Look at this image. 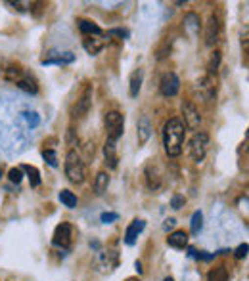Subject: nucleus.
I'll return each mask as SVG.
<instances>
[{
    "instance_id": "nucleus-1",
    "label": "nucleus",
    "mask_w": 249,
    "mask_h": 281,
    "mask_svg": "<svg viewBox=\"0 0 249 281\" xmlns=\"http://www.w3.org/2000/svg\"><path fill=\"white\" fill-rule=\"evenodd\" d=\"M186 140V127L181 119L173 117L163 125V148L169 157H179Z\"/></svg>"
},
{
    "instance_id": "nucleus-2",
    "label": "nucleus",
    "mask_w": 249,
    "mask_h": 281,
    "mask_svg": "<svg viewBox=\"0 0 249 281\" xmlns=\"http://www.w3.org/2000/svg\"><path fill=\"white\" fill-rule=\"evenodd\" d=\"M66 176L73 184L85 182V161H83V155L77 150H69L66 155Z\"/></svg>"
},
{
    "instance_id": "nucleus-3",
    "label": "nucleus",
    "mask_w": 249,
    "mask_h": 281,
    "mask_svg": "<svg viewBox=\"0 0 249 281\" xmlns=\"http://www.w3.org/2000/svg\"><path fill=\"white\" fill-rule=\"evenodd\" d=\"M104 125H106V132H108V140L117 142L125 130V115L119 111H108L104 117Z\"/></svg>"
},
{
    "instance_id": "nucleus-4",
    "label": "nucleus",
    "mask_w": 249,
    "mask_h": 281,
    "mask_svg": "<svg viewBox=\"0 0 249 281\" xmlns=\"http://www.w3.org/2000/svg\"><path fill=\"white\" fill-rule=\"evenodd\" d=\"M209 150V136L205 132H196L188 144V153L194 163H202Z\"/></svg>"
},
{
    "instance_id": "nucleus-5",
    "label": "nucleus",
    "mask_w": 249,
    "mask_h": 281,
    "mask_svg": "<svg viewBox=\"0 0 249 281\" xmlns=\"http://www.w3.org/2000/svg\"><path fill=\"white\" fill-rule=\"evenodd\" d=\"M196 94L204 100V102H211L213 98H215V94H217V83H215V79H213V75H202L198 81H196Z\"/></svg>"
},
{
    "instance_id": "nucleus-6",
    "label": "nucleus",
    "mask_w": 249,
    "mask_h": 281,
    "mask_svg": "<svg viewBox=\"0 0 249 281\" xmlns=\"http://www.w3.org/2000/svg\"><path fill=\"white\" fill-rule=\"evenodd\" d=\"M221 33H223V29H221V20H219L215 14H211V16L207 18V23H205V31H204L205 44H207L209 48H213L215 44H219V41H221Z\"/></svg>"
},
{
    "instance_id": "nucleus-7",
    "label": "nucleus",
    "mask_w": 249,
    "mask_h": 281,
    "mask_svg": "<svg viewBox=\"0 0 249 281\" xmlns=\"http://www.w3.org/2000/svg\"><path fill=\"white\" fill-rule=\"evenodd\" d=\"M181 111H182V123H184V127L188 130H198L200 129V125H202V115H200V111L196 109V106L192 104V102H182L181 106Z\"/></svg>"
},
{
    "instance_id": "nucleus-8",
    "label": "nucleus",
    "mask_w": 249,
    "mask_h": 281,
    "mask_svg": "<svg viewBox=\"0 0 249 281\" xmlns=\"http://www.w3.org/2000/svg\"><path fill=\"white\" fill-rule=\"evenodd\" d=\"M91 108H92V88L87 86L85 92L81 94V98L77 100V104L71 108V117L73 119H85L89 115Z\"/></svg>"
},
{
    "instance_id": "nucleus-9",
    "label": "nucleus",
    "mask_w": 249,
    "mask_h": 281,
    "mask_svg": "<svg viewBox=\"0 0 249 281\" xmlns=\"http://www.w3.org/2000/svg\"><path fill=\"white\" fill-rule=\"evenodd\" d=\"M179 90H181V81H179V77L175 75V73H165L163 77H161V81H159V92H161V96H165V98H173V96H177L179 94Z\"/></svg>"
},
{
    "instance_id": "nucleus-10",
    "label": "nucleus",
    "mask_w": 249,
    "mask_h": 281,
    "mask_svg": "<svg viewBox=\"0 0 249 281\" xmlns=\"http://www.w3.org/2000/svg\"><path fill=\"white\" fill-rule=\"evenodd\" d=\"M71 238H73V230L68 222H62L56 230H54V238H52V243L60 249H68L71 245Z\"/></svg>"
},
{
    "instance_id": "nucleus-11",
    "label": "nucleus",
    "mask_w": 249,
    "mask_h": 281,
    "mask_svg": "<svg viewBox=\"0 0 249 281\" xmlns=\"http://www.w3.org/2000/svg\"><path fill=\"white\" fill-rule=\"evenodd\" d=\"M152 123H150V117L148 115H142L140 119H138V123H136V134H138V144L140 146H144L148 140H150V136H152Z\"/></svg>"
},
{
    "instance_id": "nucleus-12",
    "label": "nucleus",
    "mask_w": 249,
    "mask_h": 281,
    "mask_svg": "<svg viewBox=\"0 0 249 281\" xmlns=\"http://www.w3.org/2000/svg\"><path fill=\"white\" fill-rule=\"evenodd\" d=\"M182 27L184 31L190 35V37H196L200 33V27H202V22H200V16L196 12H188L182 20Z\"/></svg>"
},
{
    "instance_id": "nucleus-13",
    "label": "nucleus",
    "mask_w": 249,
    "mask_h": 281,
    "mask_svg": "<svg viewBox=\"0 0 249 281\" xmlns=\"http://www.w3.org/2000/svg\"><path fill=\"white\" fill-rule=\"evenodd\" d=\"M75 54L73 52H50V58L43 60V65H62V64H73Z\"/></svg>"
},
{
    "instance_id": "nucleus-14",
    "label": "nucleus",
    "mask_w": 249,
    "mask_h": 281,
    "mask_svg": "<svg viewBox=\"0 0 249 281\" xmlns=\"http://www.w3.org/2000/svg\"><path fill=\"white\" fill-rule=\"evenodd\" d=\"M146 228V222L144 220H133L125 232V243L127 245H135L136 243V238L142 234V230Z\"/></svg>"
},
{
    "instance_id": "nucleus-15",
    "label": "nucleus",
    "mask_w": 249,
    "mask_h": 281,
    "mask_svg": "<svg viewBox=\"0 0 249 281\" xmlns=\"http://www.w3.org/2000/svg\"><path fill=\"white\" fill-rule=\"evenodd\" d=\"M83 46H85V50L91 56H98L104 50V46H106V39H102V37H87L83 41Z\"/></svg>"
},
{
    "instance_id": "nucleus-16",
    "label": "nucleus",
    "mask_w": 249,
    "mask_h": 281,
    "mask_svg": "<svg viewBox=\"0 0 249 281\" xmlns=\"http://www.w3.org/2000/svg\"><path fill=\"white\" fill-rule=\"evenodd\" d=\"M142 81H144V71L142 69H136V71L131 73V79H129V94H131V98H136L140 94Z\"/></svg>"
},
{
    "instance_id": "nucleus-17",
    "label": "nucleus",
    "mask_w": 249,
    "mask_h": 281,
    "mask_svg": "<svg viewBox=\"0 0 249 281\" xmlns=\"http://www.w3.org/2000/svg\"><path fill=\"white\" fill-rule=\"evenodd\" d=\"M79 31L85 35V37H104V31L96 25L94 22H89V20H79Z\"/></svg>"
},
{
    "instance_id": "nucleus-18",
    "label": "nucleus",
    "mask_w": 249,
    "mask_h": 281,
    "mask_svg": "<svg viewBox=\"0 0 249 281\" xmlns=\"http://www.w3.org/2000/svg\"><path fill=\"white\" fill-rule=\"evenodd\" d=\"M104 157H106V165L110 169H115L117 167V142H112V140H106V146H104Z\"/></svg>"
},
{
    "instance_id": "nucleus-19",
    "label": "nucleus",
    "mask_w": 249,
    "mask_h": 281,
    "mask_svg": "<svg viewBox=\"0 0 249 281\" xmlns=\"http://www.w3.org/2000/svg\"><path fill=\"white\" fill-rule=\"evenodd\" d=\"M144 174H146V184H148V188L154 190V192H158L159 188H161V176H159L158 169L152 167V165H148Z\"/></svg>"
},
{
    "instance_id": "nucleus-20",
    "label": "nucleus",
    "mask_w": 249,
    "mask_h": 281,
    "mask_svg": "<svg viewBox=\"0 0 249 281\" xmlns=\"http://www.w3.org/2000/svg\"><path fill=\"white\" fill-rule=\"evenodd\" d=\"M167 243L173 249H184V247H188V234L182 230H177L167 238Z\"/></svg>"
},
{
    "instance_id": "nucleus-21",
    "label": "nucleus",
    "mask_w": 249,
    "mask_h": 281,
    "mask_svg": "<svg viewBox=\"0 0 249 281\" xmlns=\"http://www.w3.org/2000/svg\"><path fill=\"white\" fill-rule=\"evenodd\" d=\"M108 186H110V174L108 173H98L94 178V194L96 195H104L108 192Z\"/></svg>"
},
{
    "instance_id": "nucleus-22",
    "label": "nucleus",
    "mask_w": 249,
    "mask_h": 281,
    "mask_svg": "<svg viewBox=\"0 0 249 281\" xmlns=\"http://www.w3.org/2000/svg\"><path fill=\"white\" fill-rule=\"evenodd\" d=\"M58 199H60V203H62L64 207H68V209H75V207H77V195L73 194V192H69V190H62L60 195H58Z\"/></svg>"
},
{
    "instance_id": "nucleus-23",
    "label": "nucleus",
    "mask_w": 249,
    "mask_h": 281,
    "mask_svg": "<svg viewBox=\"0 0 249 281\" xmlns=\"http://www.w3.org/2000/svg\"><path fill=\"white\" fill-rule=\"evenodd\" d=\"M207 281H228V270L225 266H217L207 274Z\"/></svg>"
},
{
    "instance_id": "nucleus-24",
    "label": "nucleus",
    "mask_w": 249,
    "mask_h": 281,
    "mask_svg": "<svg viewBox=\"0 0 249 281\" xmlns=\"http://www.w3.org/2000/svg\"><path fill=\"white\" fill-rule=\"evenodd\" d=\"M202 228H204V215H202V211H196L192 215V220H190V232L194 236H198L202 232Z\"/></svg>"
},
{
    "instance_id": "nucleus-25",
    "label": "nucleus",
    "mask_w": 249,
    "mask_h": 281,
    "mask_svg": "<svg viewBox=\"0 0 249 281\" xmlns=\"http://www.w3.org/2000/svg\"><path fill=\"white\" fill-rule=\"evenodd\" d=\"M221 60H223L221 52H219V50H215V52L211 54V58H209V64H207V71H209V75H217V71H219V67H221Z\"/></svg>"
},
{
    "instance_id": "nucleus-26",
    "label": "nucleus",
    "mask_w": 249,
    "mask_h": 281,
    "mask_svg": "<svg viewBox=\"0 0 249 281\" xmlns=\"http://www.w3.org/2000/svg\"><path fill=\"white\" fill-rule=\"evenodd\" d=\"M18 86L25 90V92H29V94H37L39 92V86H37V83H35V79H31L29 75H23V79L18 83Z\"/></svg>"
},
{
    "instance_id": "nucleus-27",
    "label": "nucleus",
    "mask_w": 249,
    "mask_h": 281,
    "mask_svg": "<svg viewBox=\"0 0 249 281\" xmlns=\"http://www.w3.org/2000/svg\"><path fill=\"white\" fill-rule=\"evenodd\" d=\"M22 171H25V173H27V176H29V182H31V186H33V188H39V186H41V174H39V171H37L35 167L25 165Z\"/></svg>"
},
{
    "instance_id": "nucleus-28",
    "label": "nucleus",
    "mask_w": 249,
    "mask_h": 281,
    "mask_svg": "<svg viewBox=\"0 0 249 281\" xmlns=\"http://www.w3.org/2000/svg\"><path fill=\"white\" fill-rule=\"evenodd\" d=\"M8 178H10V182H12V184H20V182L23 180V171L22 169H10Z\"/></svg>"
},
{
    "instance_id": "nucleus-29",
    "label": "nucleus",
    "mask_w": 249,
    "mask_h": 281,
    "mask_svg": "<svg viewBox=\"0 0 249 281\" xmlns=\"http://www.w3.org/2000/svg\"><path fill=\"white\" fill-rule=\"evenodd\" d=\"M43 157H45L46 163H48L50 167H54V169L58 167V157H56V153L52 151V150H45V151H43Z\"/></svg>"
},
{
    "instance_id": "nucleus-30",
    "label": "nucleus",
    "mask_w": 249,
    "mask_h": 281,
    "mask_svg": "<svg viewBox=\"0 0 249 281\" xmlns=\"http://www.w3.org/2000/svg\"><path fill=\"white\" fill-rule=\"evenodd\" d=\"M248 253H249V245L248 243H242V245L234 251V257H236L238 260H242V259H246V257H248Z\"/></svg>"
},
{
    "instance_id": "nucleus-31",
    "label": "nucleus",
    "mask_w": 249,
    "mask_h": 281,
    "mask_svg": "<svg viewBox=\"0 0 249 281\" xmlns=\"http://www.w3.org/2000/svg\"><path fill=\"white\" fill-rule=\"evenodd\" d=\"M108 37H119V39H127V37H129V31H127V29H112V31H108Z\"/></svg>"
},
{
    "instance_id": "nucleus-32",
    "label": "nucleus",
    "mask_w": 249,
    "mask_h": 281,
    "mask_svg": "<svg viewBox=\"0 0 249 281\" xmlns=\"http://www.w3.org/2000/svg\"><path fill=\"white\" fill-rule=\"evenodd\" d=\"M171 207H173L175 211L182 209V207H184V197H182V195H175V197L171 199Z\"/></svg>"
},
{
    "instance_id": "nucleus-33",
    "label": "nucleus",
    "mask_w": 249,
    "mask_h": 281,
    "mask_svg": "<svg viewBox=\"0 0 249 281\" xmlns=\"http://www.w3.org/2000/svg\"><path fill=\"white\" fill-rule=\"evenodd\" d=\"M119 218V215L117 213H104L102 216H100V220L104 222V224H112V222H115Z\"/></svg>"
},
{
    "instance_id": "nucleus-34",
    "label": "nucleus",
    "mask_w": 249,
    "mask_h": 281,
    "mask_svg": "<svg viewBox=\"0 0 249 281\" xmlns=\"http://www.w3.org/2000/svg\"><path fill=\"white\" fill-rule=\"evenodd\" d=\"M246 31L249 33V27H246ZM242 48H244V52L249 54V35H242Z\"/></svg>"
},
{
    "instance_id": "nucleus-35",
    "label": "nucleus",
    "mask_w": 249,
    "mask_h": 281,
    "mask_svg": "<svg viewBox=\"0 0 249 281\" xmlns=\"http://www.w3.org/2000/svg\"><path fill=\"white\" fill-rule=\"evenodd\" d=\"M175 224H177V220H175V218H167V220H165V224H163V228H165V230H171V228H175Z\"/></svg>"
},
{
    "instance_id": "nucleus-36",
    "label": "nucleus",
    "mask_w": 249,
    "mask_h": 281,
    "mask_svg": "<svg viewBox=\"0 0 249 281\" xmlns=\"http://www.w3.org/2000/svg\"><path fill=\"white\" fill-rule=\"evenodd\" d=\"M85 151H87V157H94V146H92V144H87V146H85Z\"/></svg>"
},
{
    "instance_id": "nucleus-37",
    "label": "nucleus",
    "mask_w": 249,
    "mask_h": 281,
    "mask_svg": "<svg viewBox=\"0 0 249 281\" xmlns=\"http://www.w3.org/2000/svg\"><path fill=\"white\" fill-rule=\"evenodd\" d=\"M240 205H248V207H244V209L249 211V197H242V199H240Z\"/></svg>"
},
{
    "instance_id": "nucleus-38",
    "label": "nucleus",
    "mask_w": 249,
    "mask_h": 281,
    "mask_svg": "<svg viewBox=\"0 0 249 281\" xmlns=\"http://www.w3.org/2000/svg\"><path fill=\"white\" fill-rule=\"evenodd\" d=\"M163 281H175V280H173V278H165Z\"/></svg>"
},
{
    "instance_id": "nucleus-39",
    "label": "nucleus",
    "mask_w": 249,
    "mask_h": 281,
    "mask_svg": "<svg viewBox=\"0 0 249 281\" xmlns=\"http://www.w3.org/2000/svg\"><path fill=\"white\" fill-rule=\"evenodd\" d=\"M248 136H249V129H248Z\"/></svg>"
},
{
    "instance_id": "nucleus-40",
    "label": "nucleus",
    "mask_w": 249,
    "mask_h": 281,
    "mask_svg": "<svg viewBox=\"0 0 249 281\" xmlns=\"http://www.w3.org/2000/svg\"><path fill=\"white\" fill-rule=\"evenodd\" d=\"M0 176H2V171H0Z\"/></svg>"
}]
</instances>
